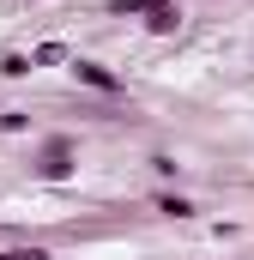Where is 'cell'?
I'll return each mask as SVG.
<instances>
[{
  "mask_svg": "<svg viewBox=\"0 0 254 260\" xmlns=\"http://www.w3.org/2000/svg\"><path fill=\"white\" fill-rule=\"evenodd\" d=\"M145 30H151V37H176V30H182V6H176V0H157V6L145 12Z\"/></svg>",
  "mask_w": 254,
  "mask_h": 260,
  "instance_id": "3957f363",
  "label": "cell"
},
{
  "mask_svg": "<svg viewBox=\"0 0 254 260\" xmlns=\"http://www.w3.org/2000/svg\"><path fill=\"white\" fill-rule=\"evenodd\" d=\"M0 260H55L43 242H24V248H0Z\"/></svg>",
  "mask_w": 254,
  "mask_h": 260,
  "instance_id": "8992f818",
  "label": "cell"
},
{
  "mask_svg": "<svg viewBox=\"0 0 254 260\" xmlns=\"http://www.w3.org/2000/svg\"><path fill=\"white\" fill-rule=\"evenodd\" d=\"M24 6H37V0H24Z\"/></svg>",
  "mask_w": 254,
  "mask_h": 260,
  "instance_id": "30bf717a",
  "label": "cell"
},
{
  "mask_svg": "<svg viewBox=\"0 0 254 260\" xmlns=\"http://www.w3.org/2000/svg\"><path fill=\"white\" fill-rule=\"evenodd\" d=\"M151 6H157V0H109V12H115V18H145Z\"/></svg>",
  "mask_w": 254,
  "mask_h": 260,
  "instance_id": "5b68a950",
  "label": "cell"
},
{
  "mask_svg": "<svg viewBox=\"0 0 254 260\" xmlns=\"http://www.w3.org/2000/svg\"><path fill=\"white\" fill-rule=\"evenodd\" d=\"M0 127H6V133H24V127H30V115H24V109H6V115H0Z\"/></svg>",
  "mask_w": 254,
  "mask_h": 260,
  "instance_id": "9c48e42d",
  "label": "cell"
},
{
  "mask_svg": "<svg viewBox=\"0 0 254 260\" xmlns=\"http://www.w3.org/2000/svg\"><path fill=\"white\" fill-rule=\"evenodd\" d=\"M73 73V85H85V91H103V97H121V73H109L103 61H91V55H73L67 61Z\"/></svg>",
  "mask_w": 254,
  "mask_h": 260,
  "instance_id": "7a4b0ae2",
  "label": "cell"
},
{
  "mask_svg": "<svg viewBox=\"0 0 254 260\" xmlns=\"http://www.w3.org/2000/svg\"><path fill=\"white\" fill-rule=\"evenodd\" d=\"M30 170H37V182H73V176H79V145H73L67 133H49V139L37 145Z\"/></svg>",
  "mask_w": 254,
  "mask_h": 260,
  "instance_id": "6da1fadb",
  "label": "cell"
},
{
  "mask_svg": "<svg viewBox=\"0 0 254 260\" xmlns=\"http://www.w3.org/2000/svg\"><path fill=\"white\" fill-rule=\"evenodd\" d=\"M0 73H6V79H24V73H30V55H0Z\"/></svg>",
  "mask_w": 254,
  "mask_h": 260,
  "instance_id": "ba28073f",
  "label": "cell"
},
{
  "mask_svg": "<svg viewBox=\"0 0 254 260\" xmlns=\"http://www.w3.org/2000/svg\"><path fill=\"white\" fill-rule=\"evenodd\" d=\"M157 212H164V218H194V200H182V194H157Z\"/></svg>",
  "mask_w": 254,
  "mask_h": 260,
  "instance_id": "277c9868",
  "label": "cell"
},
{
  "mask_svg": "<svg viewBox=\"0 0 254 260\" xmlns=\"http://www.w3.org/2000/svg\"><path fill=\"white\" fill-rule=\"evenodd\" d=\"M55 61H67V49H61V43H43V49H30V67H55Z\"/></svg>",
  "mask_w": 254,
  "mask_h": 260,
  "instance_id": "52a82bcc",
  "label": "cell"
}]
</instances>
